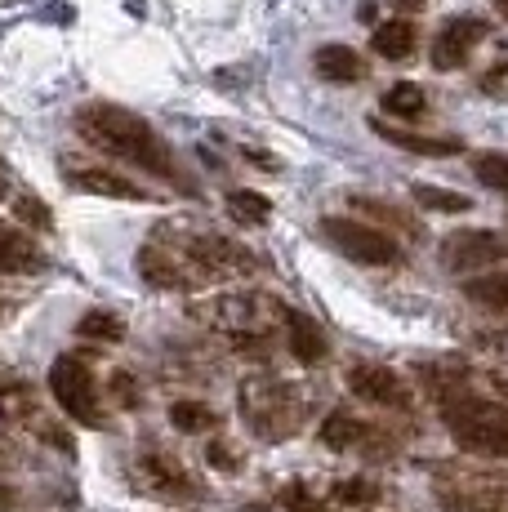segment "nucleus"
Here are the masks:
<instances>
[{
	"label": "nucleus",
	"mask_w": 508,
	"mask_h": 512,
	"mask_svg": "<svg viewBox=\"0 0 508 512\" xmlns=\"http://www.w3.org/2000/svg\"><path fill=\"white\" fill-rule=\"evenodd\" d=\"M353 205H361V210H366V214H379V219L397 223V228H410V232H415V223H410L406 214H397L388 201H370V196H353Z\"/></svg>",
	"instance_id": "nucleus-32"
},
{
	"label": "nucleus",
	"mask_w": 508,
	"mask_h": 512,
	"mask_svg": "<svg viewBox=\"0 0 508 512\" xmlns=\"http://www.w3.org/2000/svg\"><path fill=\"white\" fill-rule=\"evenodd\" d=\"M76 134H81L90 147H99V152L116 156V161L143 165V170L156 174V179H165L174 187H188L179 161H174L170 147L161 143V134H156L139 112H130V107L99 103V98H94V103L76 107Z\"/></svg>",
	"instance_id": "nucleus-2"
},
{
	"label": "nucleus",
	"mask_w": 508,
	"mask_h": 512,
	"mask_svg": "<svg viewBox=\"0 0 508 512\" xmlns=\"http://www.w3.org/2000/svg\"><path fill=\"white\" fill-rule=\"evenodd\" d=\"M112 392H116V401H121V406H139V383H134L125 370L112 374Z\"/></svg>",
	"instance_id": "nucleus-33"
},
{
	"label": "nucleus",
	"mask_w": 508,
	"mask_h": 512,
	"mask_svg": "<svg viewBox=\"0 0 508 512\" xmlns=\"http://www.w3.org/2000/svg\"><path fill=\"white\" fill-rule=\"evenodd\" d=\"M495 14H500V18H508V0H495Z\"/></svg>",
	"instance_id": "nucleus-36"
},
{
	"label": "nucleus",
	"mask_w": 508,
	"mask_h": 512,
	"mask_svg": "<svg viewBox=\"0 0 508 512\" xmlns=\"http://www.w3.org/2000/svg\"><path fill=\"white\" fill-rule=\"evenodd\" d=\"M312 72H317L321 81H330V85L366 81V63H361V54L357 49H348V45H321L317 54H312Z\"/></svg>",
	"instance_id": "nucleus-17"
},
{
	"label": "nucleus",
	"mask_w": 508,
	"mask_h": 512,
	"mask_svg": "<svg viewBox=\"0 0 508 512\" xmlns=\"http://www.w3.org/2000/svg\"><path fill=\"white\" fill-rule=\"evenodd\" d=\"M45 268V250L23 228L0 219V277H27Z\"/></svg>",
	"instance_id": "nucleus-14"
},
{
	"label": "nucleus",
	"mask_w": 508,
	"mask_h": 512,
	"mask_svg": "<svg viewBox=\"0 0 508 512\" xmlns=\"http://www.w3.org/2000/svg\"><path fill=\"white\" fill-rule=\"evenodd\" d=\"M170 423L179 432H210V428H219V415H214L210 406H205V401H174L170 406Z\"/></svg>",
	"instance_id": "nucleus-25"
},
{
	"label": "nucleus",
	"mask_w": 508,
	"mask_h": 512,
	"mask_svg": "<svg viewBox=\"0 0 508 512\" xmlns=\"http://www.w3.org/2000/svg\"><path fill=\"white\" fill-rule=\"evenodd\" d=\"M286 339H290V352H295L299 366H321L330 357V343L321 326L308 317V312H290L286 308Z\"/></svg>",
	"instance_id": "nucleus-16"
},
{
	"label": "nucleus",
	"mask_w": 508,
	"mask_h": 512,
	"mask_svg": "<svg viewBox=\"0 0 508 512\" xmlns=\"http://www.w3.org/2000/svg\"><path fill=\"white\" fill-rule=\"evenodd\" d=\"M76 334H85V339H99V343H116V339H125V321L116 317V312L90 308L81 321H76Z\"/></svg>",
	"instance_id": "nucleus-27"
},
{
	"label": "nucleus",
	"mask_w": 508,
	"mask_h": 512,
	"mask_svg": "<svg viewBox=\"0 0 508 512\" xmlns=\"http://www.w3.org/2000/svg\"><path fill=\"white\" fill-rule=\"evenodd\" d=\"M308 415L304 388L286 379H246L241 383V419L254 437L263 441H286L290 432H299V423Z\"/></svg>",
	"instance_id": "nucleus-4"
},
{
	"label": "nucleus",
	"mask_w": 508,
	"mask_h": 512,
	"mask_svg": "<svg viewBox=\"0 0 508 512\" xmlns=\"http://www.w3.org/2000/svg\"><path fill=\"white\" fill-rule=\"evenodd\" d=\"M63 179L76 187V192L90 196H112V201H148L134 179H125L121 170H103V165H81V161H63Z\"/></svg>",
	"instance_id": "nucleus-13"
},
{
	"label": "nucleus",
	"mask_w": 508,
	"mask_h": 512,
	"mask_svg": "<svg viewBox=\"0 0 508 512\" xmlns=\"http://www.w3.org/2000/svg\"><path fill=\"white\" fill-rule=\"evenodd\" d=\"M317 437H321V446L326 450H339V455H344V450H357V446H375L379 432L370 428L366 419L348 415V410H330V415L321 419Z\"/></svg>",
	"instance_id": "nucleus-15"
},
{
	"label": "nucleus",
	"mask_w": 508,
	"mask_h": 512,
	"mask_svg": "<svg viewBox=\"0 0 508 512\" xmlns=\"http://www.w3.org/2000/svg\"><path fill=\"white\" fill-rule=\"evenodd\" d=\"M486 41V23L473 14H459L451 23L437 32L433 41V67L437 72H455V67H464L468 58H473V49Z\"/></svg>",
	"instance_id": "nucleus-12"
},
{
	"label": "nucleus",
	"mask_w": 508,
	"mask_h": 512,
	"mask_svg": "<svg viewBox=\"0 0 508 512\" xmlns=\"http://www.w3.org/2000/svg\"><path fill=\"white\" fill-rule=\"evenodd\" d=\"M9 508H14V490L0 486V512H9Z\"/></svg>",
	"instance_id": "nucleus-34"
},
{
	"label": "nucleus",
	"mask_w": 508,
	"mask_h": 512,
	"mask_svg": "<svg viewBox=\"0 0 508 512\" xmlns=\"http://www.w3.org/2000/svg\"><path fill=\"white\" fill-rule=\"evenodd\" d=\"M384 112L388 116H402V121H415V116L428 112V94L419 90V85H410V81H397L393 90L384 94Z\"/></svg>",
	"instance_id": "nucleus-24"
},
{
	"label": "nucleus",
	"mask_w": 508,
	"mask_h": 512,
	"mask_svg": "<svg viewBox=\"0 0 508 512\" xmlns=\"http://www.w3.org/2000/svg\"><path fill=\"white\" fill-rule=\"evenodd\" d=\"M321 236H326L344 259L361 263V268H393V263L402 259V241H397L393 232L375 228V223H361V219L326 214V219H321Z\"/></svg>",
	"instance_id": "nucleus-7"
},
{
	"label": "nucleus",
	"mask_w": 508,
	"mask_h": 512,
	"mask_svg": "<svg viewBox=\"0 0 508 512\" xmlns=\"http://www.w3.org/2000/svg\"><path fill=\"white\" fill-rule=\"evenodd\" d=\"M370 45H375V54H379V58H388V63H402V58L415 54L419 32H415V23H410V18H393V23L375 27Z\"/></svg>",
	"instance_id": "nucleus-19"
},
{
	"label": "nucleus",
	"mask_w": 508,
	"mask_h": 512,
	"mask_svg": "<svg viewBox=\"0 0 508 512\" xmlns=\"http://www.w3.org/2000/svg\"><path fill=\"white\" fill-rule=\"evenodd\" d=\"M259 268V259L246 245L228 241L219 232H156L139 250V277L152 290H183L197 281H228V277H250Z\"/></svg>",
	"instance_id": "nucleus-1"
},
{
	"label": "nucleus",
	"mask_w": 508,
	"mask_h": 512,
	"mask_svg": "<svg viewBox=\"0 0 508 512\" xmlns=\"http://www.w3.org/2000/svg\"><path fill=\"white\" fill-rule=\"evenodd\" d=\"M437 499L451 512H508L504 472H451L437 481Z\"/></svg>",
	"instance_id": "nucleus-8"
},
{
	"label": "nucleus",
	"mask_w": 508,
	"mask_h": 512,
	"mask_svg": "<svg viewBox=\"0 0 508 512\" xmlns=\"http://www.w3.org/2000/svg\"><path fill=\"white\" fill-rule=\"evenodd\" d=\"M205 464L219 468V472H241V455L228 446V441H210V450H205Z\"/></svg>",
	"instance_id": "nucleus-31"
},
{
	"label": "nucleus",
	"mask_w": 508,
	"mask_h": 512,
	"mask_svg": "<svg viewBox=\"0 0 508 512\" xmlns=\"http://www.w3.org/2000/svg\"><path fill=\"white\" fill-rule=\"evenodd\" d=\"M139 472H143V481H148L156 495H165V499H179V504H197L201 499L197 477H192V472L183 468L170 450H143Z\"/></svg>",
	"instance_id": "nucleus-11"
},
{
	"label": "nucleus",
	"mask_w": 508,
	"mask_h": 512,
	"mask_svg": "<svg viewBox=\"0 0 508 512\" xmlns=\"http://www.w3.org/2000/svg\"><path fill=\"white\" fill-rule=\"evenodd\" d=\"M14 219L18 223H27V228H36V232H50L54 228V214L45 210V201L41 196H14Z\"/></svg>",
	"instance_id": "nucleus-29"
},
{
	"label": "nucleus",
	"mask_w": 508,
	"mask_h": 512,
	"mask_svg": "<svg viewBox=\"0 0 508 512\" xmlns=\"http://www.w3.org/2000/svg\"><path fill=\"white\" fill-rule=\"evenodd\" d=\"M504 259H508V241L500 232H486V228L455 232V236H446V245H442V263L451 272H482Z\"/></svg>",
	"instance_id": "nucleus-10"
},
{
	"label": "nucleus",
	"mask_w": 508,
	"mask_h": 512,
	"mask_svg": "<svg viewBox=\"0 0 508 512\" xmlns=\"http://www.w3.org/2000/svg\"><path fill=\"white\" fill-rule=\"evenodd\" d=\"M0 419L5 423L36 419V392L27 379H0Z\"/></svg>",
	"instance_id": "nucleus-20"
},
{
	"label": "nucleus",
	"mask_w": 508,
	"mask_h": 512,
	"mask_svg": "<svg viewBox=\"0 0 508 512\" xmlns=\"http://www.w3.org/2000/svg\"><path fill=\"white\" fill-rule=\"evenodd\" d=\"M464 294L477 303V308L508 312V272H482V277H468Z\"/></svg>",
	"instance_id": "nucleus-21"
},
{
	"label": "nucleus",
	"mask_w": 508,
	"mask_h": 512,
	"mask_svg": "<svg viewBox=\"0 0 508 512\" xmlns=\"http://www.w3.org/2000/svg\"><path fill=\"white\" fill-rule=\"evenodd\" d=\"M410 196H415V205H424V210H437V214H464V210H473V201H468L464 192H451V187L415 183V187H410Z\"/></svg>",
	"instance_id": "nucleus-23"
},
{
	"label": "nucleus",
	"mask_w": 508,
	"mask_h": 512,
	"mask_svg": "<svg viewBox=\"0 0 508 512\" xmlns=\"http://www.w3.org/2000/svg\"><path fill=\"white\" fill-rule=\"evenodd\" d=\"M228 214L237 223H246V228H263V223L272 219V205H268V196L250 192V187H237V192H228Z\"/></svg>",
	"instance_id": "nucleus-22"
},
{
	"label": "nucleus",
	"mask_w": 508,
	"mask_h": 512,
	"mask_svg": "<svg viewBox=\"0 0 508 512\" xmlns=\"http://www.w3.org/2000/svg\"><path fill=\"white\" fill-rule=\"evenodd\" d=\"M0 308H5V303H0Z\"/></svg>",
	"instance_id": "nucleus-37"
},
{
	"label": "nucleus",
	"mask_w": 508,
	"mask_h": 512,
	"mask_svg": "<svg viewBox=\"0 0 508 512\" xmlns=\"http://www.w3.org/2000/svg\"><path fill=\"white\" fill-rule=\"evenodd\" d=\"M370 130H375L384 143L406 147V152H419V156H459V152H464V143H459V139H424V134L397 130V125H384V121H370Z\"/></svg>",
	"instance_id": "nucleus-18"
},
{
	"label": "nucleus",
	"mask_w": 508,
	"mask_h": 512,
	"mask_svg": "<svg viewBox=\"0 0 508 512\" xmlns=\"http://www.w3.org/2000/svg\"><path fill=\"white\" fill-rule=\"evenodd\" d=\"M473 174L482 187H491V192H500L508 201V152H477L473 156Z\"/></svg>",
	"instance_id": "nucleus-26"
},
{
	"label": "nucleus",
	"mask_w": 508,
	"mask_h": 512,
	"mask_svg": "<svg viewBox=\"0 0 508 512\" xmlns=\"http://www.w3.org/2000/svg\"><path fill=\"white\" fill-rule=\"evenodd\" d=\"M281 303L268 299V294H250V290H237V294H219V299H205L192 308V317L210 321L223 339H232L237 348H259L263 339H272V321L281 317Z\"/></svg>",
	"instance_id": "nucleus-5"
},
{
	"label": "nucleus",
	"mask_w": 508,
	"mask_h": 512,
	"mask_svg": "<svg viewBox=\"0 0 508 512\" xmlns=\"http://www.w3.org/2000/svg\"><path fill=\"white\" fill-rule=\"evenodd\" d=\"M335 504H348V508H370V504H379V486L370 477H344V481H335Z\"/></svg>",
	"instance_id": "nucleus-28"
},
{
	"label": "nucleus",
	"mask_w": 508,
	"mask_h": 512,
	"mask_svg": "<svg viewBox=\"0 0 508 512\" xmlns=\"http://www.w3.org/2000/svg\"><path fill=\"white\" fill-rule=\"evenodd\" d=\"M50 392L72 423L81 428H107V410L99 397V383H94L90 366H85L76 352H63V357L50 366Z\"/></svg>",
	"instance_id": "nucleus-6"
},
{
	"label": "nucleus",
	"mask_w": 508,
	"mask_h": 512,
	"mask_svg": "<svg viewBox=\"0 0 508 512\" xmlns=\"http://www.w3.org/2000/svg\"><path fill=\"white\" fill-rule=\"evenodd\" d=\"M5 196H9V165L0 161V201H5Z\"/></svg>",
	"instance_id": "nucleus-35"
},
{
	"label": "nucleus",
	"mask_w": 508,
	"mask_h": 512,
	"mask_svg": "<svg viewBox=\"0 0 508 512\" xmlns=\"http://www.w3.org/2000/svg\"><path fill=\"white\" fill-rule=\"evenodd\" d=\"M437 406L459 450L477 459H508V401L482 397L464 383H446L437 388Z\"/></svg>",
	"instance_id": "nucleus-3"
},
{
	"label": "nucleus",
	"mask_w": 508,
	"mask_h": 512,
	"mask_svg": "<svg viewBox=\"0 0 508 512\" xmlns=\"http://www.w3.org/2000/svg\"><path fill=\"white\" fill-rule=\"evenodd\" d=\"M348 392H353L357 401H366V406L397 410V415H406V410L415 406V392H410V383L397 370L375 366V361H357V366H348Z\"/></svg>",
	"instance_id": "nucleus-9"
},
{
	"label": "nucleus",
	"mask_w": 508,
	"mask_h": 512,
	"mask_svg": "<svg viewBox=\"0 0 508 512\" xmlns=\"http://www.w3.org/2000/svg\"><path fill=\"white\" fill-rule=\"evenodd\" d=\"M281 508H286V512H330V504H321V499L312 495L308 486H299V481L281 490Z\"/></svg>",
	"instance_id": "nucleus-30"
}]
</instances>
